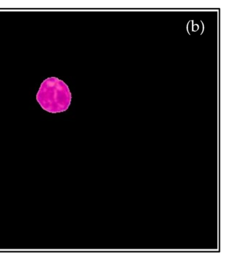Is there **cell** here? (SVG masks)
<instances>
[{
  "label": "cell",
  "instance_id": "cell-1",
  "mask_svg": "<svg viewBox=\"0 0 228 260\" xmlns=\"http://www.w3.org/2000/svg\"><path fill=\"white\" fill-rule=\"evenodd\" d=\"M69 86L58 78H48L42 82L37 95L38 103L44 110L51 113H62L71 103Z\"/></svg>",
  "mask_w": 228,
  "mask_h": 260
}]
</instances>
